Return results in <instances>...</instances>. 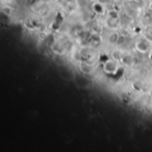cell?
Returning <instances> with one entry per match:
<instances>
[{
	"label": "cell",
	"mask_w": 152,
	"mask_h": 152,
	"mask_svg": "<svg viewBox=\"0 0 152 152\" xmlns=\"http://www.w3.org/2000/svg\"><path fill=\"white\" fill-rule=\"evenodd\" d=\"M118 64L113 60H109L103 64V71L107 74H114L118 71Z\"/></svg>",
	"instance_id": "6da1fadb"
},
{
	"label": "cell",
	"mask_w": 152,
	"mask_h": 152,
	"mask_svg": "<svg viewBox=\"0 0 152 152\" xmlns=\"http://www.w3.org/2000/svg\"><path fill=\"white\" fill-rule=\"evenodd\" d=\"M151 43L146 40V39H142L139 40L136 44H135V48L138 52L142 53H145L147 52H149V50L151 49Z\"/></svg>",
	"instance_id": "7a4b0ae2"
},
{
	"label": "cell",
	"mask_w": 152,
	"mask_h": 152,
	"mask_svg": "<svg viewBox=\"0 0 152 152\" xmlns=\"http://www.w3.org/2000/svg\"><path fill=\"white\" fill-rule=\"evenodd\" d=\"M93 10L95 13L97 14H103L104 12H105V9H104V6L99 3V2H95L94 4H93Z\"/></svg>",
	"instance_id": "3957f363"
},
{
	"label": "cell",
	"mask_w": 152,
	"mask_h": 152,
	"mask_svg": "<svg viewBox=\"0 0 152 152\" xmlns=\"http://www.w3.org/2000/svg\"><path fill=\"white\" fill-rule=\"evenodd\" d=\"M106 25H107L110 28H117L118 26L119 25L118 19H113V18L109 17V18H108V20L106 21Z\"/></svg>",
	"instance_id": "277c9868"
},
{
	"label": "cell",
	"mask_w": 152,
	"mask_h": 152,
	"mask_svg": "<svg viewBox=\"0 0 152 152\" xmlns=\"http://www.w3.org/2000/svg\"><path fill=\"white\" fill-rule=\"evenodd\" d=\"M119 39H120L119 35L117 32H113L109 37V43L111 45H116L119 42Z\"/></svg>",
	"instance_id": "5b68a950"
},
{
	"label": "cell",
	"mask_w": 152,
	"mask_h": 152,
	"mask_svg": "<svg viewBox=\"0 0 152 152\" xmlns=\"http://www.w3.org/2000/svg\"><path fill=\"white\" fill-rule=\"evenodd\" d=\"M80 69L83 73H86V74H90L93 70V68L91 65L89 64H86V63H83L81 66H80Z\"/></svg>",
	"instance_id": "8992f818"
},
{
	"label": "cell",
	"mask_w": 152,
	"mask_h": 152,
	"mask_svg": "<svg viewBox=\"0 0 152 152\" xmlns=\"http://www.w3.org/2000/svg\"><path fill=\"white\" fill-rule=\"evenodd\" d=\"M108 16L113 19H119V12L116 10H110L108 12Z\"/></svg>",
	"instance_id": "52a82bcc"
},
{
	"label": "cell",
	"mask_w": 152,
	"mask_h": 152,
	"mask_svg": "<svg viewBox=\"0 0 152 152\" xmlns=\"http://www.w3.org/2000/svg\"><path fill=\"white\" fill-rule=\"evenodd\" d=\"M111 1H113V2H118V1H120V0H111Z\"/></svg>",
	"instance_id": "ba28073f"
},
{
	"label": "cell",
	"mask_w": 152,
	"mask_h": 152,
	"mask_svg": "<svg viewBox=\"0 0 152 152\" xmlns=\"http://www.w3.org/2000/svg\"><path fill=\"white\" fill-rule=\"evenodd\" d=\"M150 7H151V10H152V3H151V5H150Z\"/></svg>",
	"instance_id": "9c48e42d"
}]
</instances>
